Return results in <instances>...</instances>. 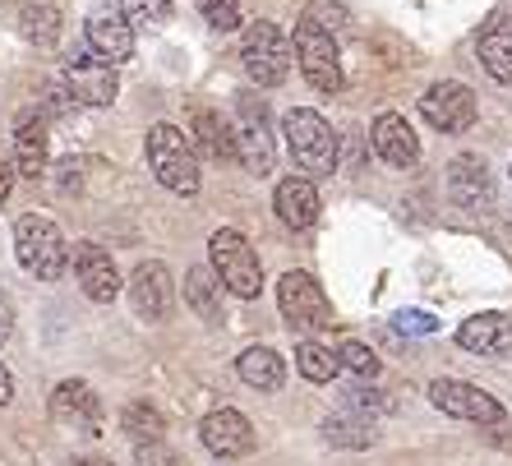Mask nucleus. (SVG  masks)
<instances>
[{"label":"nucleus","instance_id":"6e6552de","mask_svg":"<svg viewBox=\"0 0 512 466\" xmlns=\"http://www.w3.org/2000/svg\"><path fill=\"white\" fill-rule=\"evenodd\" d=\"M277 305H282V319L296 328V333H323L333 328V305L323 296V287L310 273H282L277 282Z\"/></svg>","mask_w":512,"mask_h":466},{"label":"nucleus","instance_id":"c85d7f7f","mask_svg":"<svg viewBox=\"0 0 512 466\" xmlns=\"http://www.w3.org/2000/svg\"><path fill=\"white\" fill-rule=\"evenodd\" d=\"M120 19L130 28H162L171 19V0H120Z\"/></svg>","mask_w":512,"mask_h":466},{"label":"nucleus","instance_id":"dca6fc26","mask_svg":"<svg viewBox=\"0 0 512 466\" xmlns=\"http://www.w3.org/2000/svg\"><path fill=\"white\" fill-rule=\"evenodd\" d=\"M74 273H79V287H84V296L97 300V305H111V300L120 296L116 259H111V250L93 245V240H84V245L74 250Z\"/></svg>","mask_w":512,"mask_h":466},{"label":"nucleus","instance_id":"ea45409f","mask_svg":"<svg viewBox=\"0 0 512 466\" xmlns=\"http://www.w3.org/2000/svg\"><path fill=\"white\" fill-rule=\"evenodd\" d=\"M70 466H116V462H107V457H74Z\"/></svg>","mask_w":512,"mask_h":466},{"label":"nucleus","instance_id":"473e14b6","mask_svg":"<svg viewBox=\"0 0 512 466\" xmlns=\"http://www.w3.org/2000/svg\"><path fill=\"white\" fill-rule=\"evenodd\" d=\"M393 397H383L379 388H351L346 393V411H360V416H374V411H388Z\"/></svg>","mask_w":512,"mask_h":466},{"label":"nucleus","instance_id":"20e7f679","mask_svg":"<svg viewBox=\"0 0 512 466\" xmlns=\"http://www.w3.org/2000/svg\"><path fill=\"white\" fill-rule=\"evenodd\" d=\"M208 254H213V273L222 277V287L240 300H254L263 291V268H259V254L236 227H222L213 231L208 240Z\"/></svg>","mask_w":512,"mask_h":466},{"label":"nucleus","instance_id":"f03ea898","mask_svg":"<svg viewBox=\"0 0 512 466\" xmlns=\"http://www.w3.org/2000/svg\"><path fill=\"white\" fill-rule=\"evenodd\" d=\"M148 167H153V176L162 180L171 194H185V199L199 194V185H203L199 153H194V144L176 125H153V130H148Z\"/></svg>","mask_w":512,"mask_h":466},{"label":"nucleus","instance_id":"7ed1b4c3","mask_svg":"<svg viewBox=\"0 0 512 466\" xmlns=\"http://www.w3.org/2000/svg\"><path fill=\"white\" fill-rule=\"evenodd\" d=\"M14 254L24 263V273H33L37 282H56L65 273V263H70V250H65V236L51 217H19L14 222Z\"/></svg>","mask_w":512,"mask_h":466},{"label":"nucleus","instance_id":"b1692460","mask_svg":"<svg viewBox=\"0 0 512 466\" xmlns=\"http://www.w3.org/2000/svg\"><path fill=\"white\" fill-rule=\"evenodd\" d=\"M476 56H480L489 79L512 84V24H489L476 42Z\"/></svg>","mask_w":512,"mask_h":466},{"label":"nucleus","instance_id":"9d476101","mask_svg":"<svg viewBox=\"0 0 512 466\" xmlns=\"http://www.w3.org/2000/svg\"><path fill=\"white\" fill-rule=\"evenodd\" d=\"M420 116L443 134H462L476 125V93L457 84V79H443V84H434L420 97Z\"/></svg>","mask_w":512,"mask_h":466},{"label":"nucleus","instance_id":"72a5a7b5","mask_svg":"<svg viewBox=\"0 0 512 466\" xmlns=\"http://www.w3.org/2000/svg\"><path fill=\"white\" fill-rule=\"evenodd\" d=\"M393 328H397V333H406V337H429L434 328H439V319H434V314H425V310H402L393 319Z\"/></svg>","mask_w":512,"mask_h":466},{"label":"nucleus","instance_id":"393cba45","mask_svg":"<svg viewBox=\"0 0 512 466\" xmlns=\"http://www.w3.org/2000/svg\"><path fill=\"white\" fill-rule=\"evenodd\" d=\"M194 144H199L203 157H213V162L236 157V134H231V125L217 116V111H208V107L194 111Z\"/></svg>","mask_w":512,"mask_h":466},{"label":"nucleus","instance_id":"4be33fe9","mask_svg":"<svg viewBox=\"0 0 512 466\" xmlns=\"http://www.w3.org/2000/svg\"><path fill=\"white\" fill-rule=\"evenodd\" d=\"M236 374L250 383V388H259V393H277L286 383V360L277 356L273 347H250V351H240Z\"/></svg>","mask_w":512,"mask_h":466},{"label":"nucleus","instance_id":"e433bc0d","mask_svg":"<svg viewBox=\"0 0 512 466\" xmlns=\"http://www.w3.org/2000/svg\"><path fill=\"white\" fill-rule=\"evenodd\" d=\"M14 176H19V167H14V153H10V148H0V199H10Z\"/></svg>","mask_w":512,"mask_h":466},{"label":"nucleus","instance_id":"a878e982","mask_svg":"<svg viewBox=\"0 0 512 466\" xmlns=\"http://www.w3.org/2000/svg\"><path fill=\"white\" fill-rule=\"evenodd\" d=\"M323 439L333 448H370L379 434H374V420L360 416V411H337V416L323 420Z\"/></svg>","mask_w":512,"mask_h":466},{"label":"nucleus","instance_id":"6ab92c4d","mask_svg":"<svg viewBox=\"0 0 512 466\" xmlns=\"http://www.w3.org/2000/svg\"><path fill=\"white\" fill-rule=\"evenodd\" d=\"M273 208H277V217H282V227L310 231L314 222H319L323 204H319V190H314L310 176H286L273 194Z\"/></svg>","mask_w":512,"mask_h":466},{"label":"nucleus","instance_id":"5701e85b","mask_svg":"<svg viewBox=\"0 0 512 466\" xmlns=\"http://www.w3.org/2000/svg\"><path fill=\"white\" fill-rule=\"evenodd\" d=\"M185 305L199 314L203 323H222V277L213 268H190L185 273Z\"/></svg>","mask_w":512,"mask_h":466},{"label":"nucleus","instance_id":"2f4dec72","mask_svg":"<svg viewBox=\"0 0 512 466\" xmlns=\"http://www.w3.org/2000/svg\"><path fill=\"white\" fill-rule=\"evenodd\" d=\"M19 19H24V33L33 37V42H56V10H47V5L33 10V5H28Z\"/></svg>","mask_w":512,"mask_h":466},{"label":"nucleus","instance_id":"412c9836","mask_svg":"<svg viewBox=\"0 0 512 466\" xmlns=\"http://www.w3.org/2000/svg\"><path fill=\"white\" fill-rule=\"evenodd\" d=\"M88 37V51L102 60H111V65H125V60L134 56V28L125 24V19H111V14H93L84 28Z\"/></svg>","mask_w":512,"mask_h":466},{"label":"nucleus","instance_id":"39448f33","mask_svg":"<svg viewBox=\"0 0 512 466\" xmlns=\"http://www.w3.org/2000/svg\"><path fill=\"white\" fill-rule=\"evenodd\" d=\"M236 162L254 176H268L277 162V144H273V120H268V107H263V97L254 93H240L236 97Z\"/></svg>","mask_w":512,"mask_h":466},{"label":"nucleus","instance_id":"58836bf2","mask_svg":"<svg viewBox=\"0 0 512 466\" xmlns=\"http://www.w3.org/2000/svg\"><path fill=\"white\" fill-rule=\"evenodd\" d=\"M10 397H14V374L5 370V365H0V407H5Z\"/></svg>","mask_w":512,"mask_h":466},{"label":"nucleus","instance_id":"9b49d317","mask_svg":"<svg viewBox=\"0 0 512 466\" xmlns=\"http://www.w3.org/2000/svg\"><path fill=\"white\" fill-rule=\"evenodd\" d=\"M65 88H70L74 102H84V107H111L120 93V79H116V65L93 51L84 56L65 60Z\"/></svg>","mask_w":512,"mask_h":466},{"label":"nucleus","instance_id":"f3484780","mask_svg":"<svg viewBox=\"0 0 512 466\" xmlns=\"http://www.w3.org/2000/svg\"><path fill=\"white\" fill-rule=\"evenodd\" d=\"M457 347L471 356H512V319L508 314H471L457 328Z\"/></svg>","mask_w":512,"mask_h":466},{"label":"nucleus","instance_id":"4c0bfd02","mask_svg":"<svg viewBox=\"0 0 512 466\" xmlns=\"http://www.w3.org/2000/svg\"><path fill=\"white\" fill-rule=\"evenodd\" d=\"M14 337V305H10V296L0 291V347Z\"/></svg>","mask_w":512,"mask_h":466},{"label":"nucleus","instance_id":"423d86ee","mask_svg":"<svg viewBox=\"0 0 512 466\" xmlns=\"http://www.w3.org/2000/svg\"><path fill=\"white\" fill-rule=\"evenodd\" d=\"M240 60H245V74H250L259 88H277V84H286L296 51H291V42L282 37V28L259 19V24H250L245 37H240Z\"/></svg>","mask_w":512,"mask_h":466},{"label":"nucleus","instance_id":"2eb2a0df","mask_svg":"<svg viewBox=\"0 0 512 466\" xmlns=\"http://www.w3.org/2000/svg\"><path fill=\"white\" fill-rule=\"evenodd\" d=\"M448 199L466 213H485L494 204V176H489L485 157L476 153H462L453 157V167H448Z\"/></svg>","mask_w":512,"mask_h":466},{"label":"nucleus","instance_id":"c9c22d12","mask_svg":"<svg viewBox=\"0 0 512 466\" xmlns=\"http://www.w3.org/2000/svg\"><path fill=\"white\" fill-rule=\"evenodd\" d=\"M139 466H180L176 453H167L162 443H139Z\"/></svg>","mask_w":512,"mask_h":466},{"label":"nucleus","instance_id":"f8f14e48","mask_svg":"<svg viewBox=\"0 0 512 466\" xmlns=\"http://www.w3.org/2000/svg\"><path fill=\"white\" fill-rule=\"evenodd\" d=\"M51 416H56V425H65V430L102 434V397H97L84 379H65V383H56V393H51Z\"/></svg>","mask_w":512,"mask_h":466},{"label":"nucleus","instance_id":"7c9ffc66","mask_svg":"<svg viewBox=\"0 0 512 466\" xmlns=\"http://www.w3.org/2000/svg\"><path fill=\"white\" fill-rule=\"evenodd\" d=\"M199 14L217 28V33L240 28V0H199Z\"/></svg>","mask_w":512,"mask_h":466},{"label":"nucleus","instance_id":"f704fd0d","mask_svg":"<svg viewBox=\"0 0 512 466\" xmlns=\"http://www.w3.org/2000/svg\"><path fill=\"white\" fill-rule=\"evenodd\" d=\"M305 19H310V24H319L323 33H337V28L346 24V10H342V5H333V0H314L310 10H305Z\"/></svg>","mask_w":512,"mask_h":466},{"label":"nucleus","instance_id":"f257e3e1","mask_svg":"<svg viewBox=\"0 0 512 466\" xmlns=\"http://www.w3.org/2000/svg\"><path fill=\"white\" fill-rule=\"evenodd\" d=\"M282 134H286V148H291V157H296L300 171H310L314 180H323V176H333L337 171V134L319 111H310V107L286 111Z\"/></svg>","mask_w":512,"mask_h":466},{"label":"nucleus","instance_id":"0eeeda50","mask_svg":"<svg viewBox=\"0 0 512 466\" xmlns=\"http://www.w3.org/2000/svg\"><path fill=\"white\" fill-rule=\"evenodd\" d=\"M291 51H296L300 74L310 79V88H319V93H342L346 79H342V56H337L333 33H323L319 24H310V19H300Z\"/></svg>","mask_w":512,"mask_h":466},{"label":"nucleus","instance_id":"4468645a","mask_svg":"<svg viewBox=\"0 0 512 466\" xmlns=\"http://www.w3.org/2000/svg\"><path fill=\"white\" fill-rule=\"evenodd\" d=\"M199 439H203V448H208L213 457H245V453H254V425H250V416H240L236 407L208 411V416H203V425H199Z\"/></svg>","mask_w":512,"mask_h":466},{"label":"nucleus","instance_id":"c756f323","mask_svg":"<svg viewBox=\"0 0 512 466\" xmlns=\"http://www.w3.org/2000/svg\"><path fill=\"white\" fill-rule=\"evenodd\" d=\"M337 365L351 370V374H360V379H374V374H379V356H374L365 342H351V337L337 347Z\"/></svg>","mask_w":512,"mask_h":466},{"label":"nucleus","instance_id":"cd10ccee","mask_svg":"<svg viewBox=\"0 0 512 466\" xmlns=\"http://www.w3.org/2000/svg\"><path fill=\"white\" fill-rule=\"evenodd\" d=\"M120 430L130 434L134 443H162L167 420H162V411H157V407H148V402H130V407H125V416H120Z\"/></svg>","mask_w":512,"mask_h":466},{"label":"nucleus","instance_id":"1a4fd4ad","mask_svg":"<svg viewBox=\"0 0 512 466\" xmlns=\"http://www.w3.org/2000/svg\"><path fill=\"white\" fill-rule=\"evenodd\" d=\"M429 402L443 411V416H457V420H471V425H503V402L485 388L466 379H434L429 383Z\"/></svg>","mask_w":512,"mask_h":466},{"label":"nucleus","instance_id":"bb28decb","mask_svg":"<svg viewBox=\"0 0 512 466\" xmlns=\"http://www.w3.org/2000/svg\"><path fill=\"white\" fill-rule=\"evenodd\" d=\"M296 370L305 374V379H310V383H333L342 365H337V351H328V347H323V342H314V337H305V342H300V347H296Z\"/></svg>","mask_w":512,"mask_h":466},{"label":"nucleus","instance_id":"ddd939ff","mask_svg":"<svg viewBox=\"0 0 512 466\" xmlns=\"http://www.w3.org/2000/svg\"><path fill=\"white\" fill-rule=\"evenodd\" d=\"M130 300H134V314L148 323H162L171 314V305H176V282H171L167 263H139L130 277Z\"/></svg>","mask_w":512,"mask_h":466},{"label":"nucleus","instance_id":"a211bd4d","mask_svg":"<svg viewBox=\"0 0 512 466\" xmlns=\"http://www.w3.org/2000/svg\"><path fill=\"white\" fill-rule=\"evenodd\" d=\"M370 144H374V153H379L388 167H416V162H420V139H416V130H411V125H406L397 111H383V116L374 120Z\"/></svg>","mask_w":512,"mask_h":466},{"label":"nucleus","instance_id":"aec40b11","mask_svg":"<svg viewBox=\"0 0 512 466\" xmlns=\"http://www.w3.org/2000/svg\"><path fill=\"white\" fill-rule=\"evenodd\" d=\"M14 167L28 180L47 176V120L37 111H24L19 125H14Z\"/></svg>","mask_w":512,"mask_h":466}]
</instances>
